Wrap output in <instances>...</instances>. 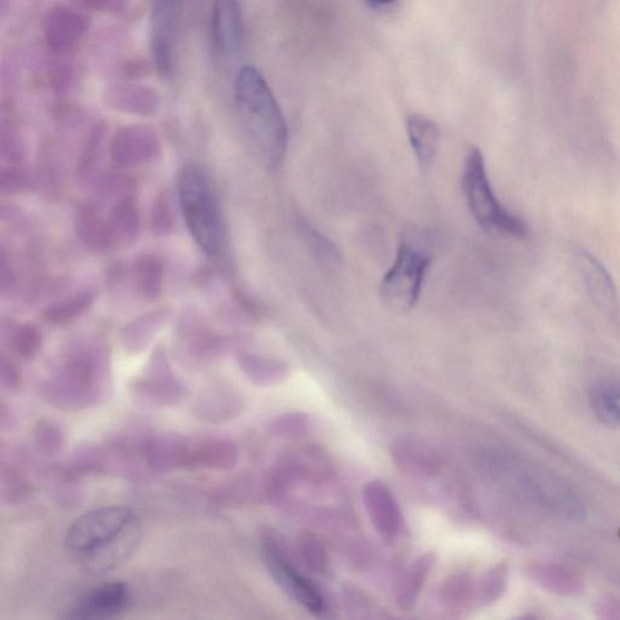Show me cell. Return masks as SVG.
<instances>
[{"label": "cell", "mask_w": 620, "mask_h": 620, "mask_svg": "<svg viewBox=\"0 0 620 620\" xmlns=\"http://www.w3.org/2000/svg\"><path fill=\"white\" fill-rule=\"evenodd\" d=\"M409 140L420 168L429 170L436 157L440 130L436 124L424 116L411 115L406 120Z\"/></svg>", "instance_id": "obj_23"}, {"label": "cell", "mask_w": 620, "mask_h": 620, "mask_svg": "<svg viewBox=\"0 0 620 620\" xmlns=\"http://www.w3.org/2000/svg\"><path fill=\"white\" fill-rule=\"evenodd\" d=\"M240 457L236 441L225 437L193 440L190 470L229 472L237 466Z\"/></svg>", "instance_id": "obj_19"}, {"label": "cell", "mask_w": 620, "mask_h": 620, "mask_svg": "<svg viewBox=\"0 0 620 620\" xmlns=\"http://www.w3.org/2000/svg\"><path fill=\"white\" fill-rule=\"evenodd\" d=\"M159 316H151L146 321L136 322L134 325L126 327L121 335L122 347L131 354L141 353L148 343L157 334L159 325Z\"/></svg>", "instance_id": "obj_34"}, {"label": "cell", "mask_w": 620, "mask_h": 620, "mask_svg": "<svg viewBox=\"0 0 620 620\" xmlns=\"http://www.w3.org/2000/svg\"><path fill=\"white\" fill-rule=\"evenodd\" d=\"M173 206L168 191L161 193L155 203L151 227L158 236H168L174 230Z\"/></svg>", "instance_id": "obj_37"}, {"label": "cell", "mask_w": 620, "mask_h": 620, "mask_svg": "<svg viewBox=\"0 0 620 620\" xmlns=\"http://www.w3.org/2000/svg\"><path fill=\"white\" fill-rule=\"evenodd\" d=\"M78 237L91 249L106 250L115 244L107 220L91 208L80 209L76 218Z\"/></svg>", "instance_id": "obj_27"}, {"label": "cell", "mask_w": 620, "mask_h": 620, "mask_svg": "<svg viewBox=\"0 0 620 620\" xmlns=\"http://www.w3.org/2000/svg\"><path fill=\"white\" fill-rule=\"evenodd\" d=\"M275 466L288 482H292L293 486L296 481L321 484L335 472L333 461L322 447L316 445H301L287 452Z\"/></svg>", "instance_id": "obj_12"}, {"label": "cell", "mask_w": 620, "mask_h": 620, "mask_svg": "<svg viewBox=\"0 0 620 620\" xmlns=\"http://www.w3.org/2000/svg\"><path fill=\"white\" fill-rule=\"evenodd\" d=\"M503 582V570L494 569L484 577L476 590V599L479 603H490L498 599Z\"/></svg>", "instance_id": "obj_38"}, {"label": "cell", "mask_w": 620, "mask_h": 620, "mask_svg": "<svg viewBox=\"0 0 620 620\" xmlns=\"http://www.w3.org/2000/svg\"><path fill=\"white\" fill-rule=\"evenodd\" d=\"M107 224L115 244H131L140 234V213L131 197H124L110 210Z\"/></svg>", "instance_id": "obj_25"}, {"label": "cell", "mask_w": 620, "mask_h": 620, "mask_svg": "<svg viewBox=\"0 0 620 620\" xmlns=\"http://www.w3.org/2000/svg\"><path fill=\"white\" fill-rule=\"evenodd\" d=\"M0 425H2V430L10 429V425H12L10 410L7 409L4 403H2V409H0Z\"/></svg>", "instance_id": "obj_40"}, {"label": "cell", "mask_w": 620, "mask_h": 620, "mask_svg": "<svg viewBox=\"0 0 620 620\" xmlns=\"http://www.w3.org/2000/svg\"><path fill=\"white\" fill-rule=\"evenodd\" d=\"M91 292H80L51 306L45 313V318L52 324H67L85 313L94 303Z\"/></svg>", "instance_id": "obj_31"}, {"label": "cell", "mask_w": 620, "mask_h": 620, "mask_svg": "<svg viewBox=\"0 0 620 620\" xmlns=\"http://www.w3.org/2000/svg\"><path fill=\"white\" fill-rule=\"evenodd\" d=\"M136 518L131 508L112 505L94 509L72 522L65 534V547L78 554L101 547L115 539Z\"/></svg>", "instance_id": "obj_6"}, {"label": "cell", "mask_w": 620, "mask_h": 620, "mask_svg": "<svg viewBox=\"0 0 620 620\" xmlns=\"http://www.w3.org/2000/svg\"><path fill=\"white\" fill-rule=\"evenodd\" d=\"M268 432L278 437L296 439L311 433L313 420L306 413H286L268 423Z\"/></svg>", "instance_id": "obj_33"}, {"label": "cell", "mask_w": 620, "mask_h": 620, "mask_svg": "<svg viewBox=\"0 0 620 620\" xmlns=\"http://www.w3.org/2000/svg\"><path fill=\"white\" fill-rule=\"evenodd\" d=\"M262 551L269 573L284 592L308 612L322 614L326 609V601L321 590L299 573L277 537L266 533L262 540Z\"/></svg>", "instance_id": "obj_7"}, {"label": "cell", "mask_w": 620, "mask_h": 620, "mask_svg": "<svg viewBox=\"0 0 620 620\" xmlns=\"http://www.w3.org/2000/svg\"><path fill=\"white\" fill-rule=\"evenodd\" d=\"M363 503L372 526L383 539L392 540L401 533L404 525L403 512L394 493L384 482L368 481L363 489Z\"/></svg>", "instance_id": "obj_9"}, {"label": "cell", "mask_w": 620, "mask_h": 620, "mask_svg": "<svg viewBox=\"0 0 620 620\" xmlns=\"http://www.w3.org/2000/svg\"><path fill=\"white\" fill-rule=\"evenodd\" d=\"M188 394L186 385L176 377L163 352L151 357L142 375L130 385L134 401L150 407H175Z\"/></svg>", "instance_id": "obj_8"}, {"label": "cell", "mask_w": 620, "mask_h": 620, "mask_svg": "<svg viewBox=\"0 0 620 620\" xmlns=\"http://www.w3.org/2000/svg\"><path fill=\"white\" fill-rule=\"evenodd\" d=\"M436 562L433 553H426L413 561L397 581L395 603L398 609L410 612L416 608L421 592Z\"/></svg>", "instance_id": "obj_22"}, {"label": "cell", "mask_w": 620, "mask_h": 620, "mask_svg": "<svg viewBox=\"0 0 620 620\" xmlns=\"http://www.w3.org/2000/svg\"><path fill=\"white\" fill-rule=\"evenodd\" d=\"M181 0H157L151 18V41L158 71L169 76L174 68L175 38L181 16Z\"/></svg>", "instance_id": "obj_10"}, {"label": "cell", "mask_w": 620, "mask_h": 620, "mask_svg": "<svg viewBox=\"0 0 620 620\" xmlns=\"http://www.w3.org/2000/svg\"><path fill=\"white\" fill-rule=\"evenodd\" d=\"M164 268L155 256H144L134 266V284L136 292L144 298L154 301L161 294Z\"/></svg>", "instance_id": "obj_28"}, {"label": "cell", "mask_w": 620, "mask_h": 620, "mask_svg": "<svg viewBox=\"0 0 620 620\" xmlns=\"http://www.w3.org/2000/svg\"><path fill=\"white\" fill-rule=\"evenodd\" d=\"M390 451L397 470L410 476L432 478L443 466L440 453L420 440L395 439Z\"/></svg>", "instance_id": "obj_15"}, {"label": "cell", "mask_w": 620, "mask_h": 620, "mask_svg": "<svg viewBox=\"0 0 620 620\" xmlns=\"http://www.w3.org/2000/svg\"><path fill=\"white\" fill-rule=\"evenodd\" d=\"M234 100L243 132L254 154L266 168H278L286 154L287 126L268 82L255 67L244 66L239 71Z\"/></svg>", "instance_id": "obj_1"}, {"label": "cell", "mask_w": 620, "mask_h": 620, "mask_svg": "<svg viewBox=\"0 0 620 620\" xmlns=\"http://www.w3.org/2000/svg\"><path fill=\"white\" fill-rule=\"evenodd\" d=\"M431 258L403 244L392 268L381 283V297L391 309L405 313L417 305Z\"/></svg>", "instance_id": "obj_5"}, {"label": "cell", "mask_w": 620, "mask_h": 620, "mask_svg": "<svg viewBox=\"0 0 620 620\" xmlns=\"http://www.w3.org/2000/svg\"><path fill=\"white\" fill-rule=\"evenodd\" d=\"M471 582L465 574H452L440 588V597L449 606H462L471 597Z\"/></svg>", "instance_id": "obj_36"}, {"label": "cell", "mask_w": 620, "mask_h": 620, "mask_svg": "<svg viewBox=\"0 0 620 620\" xmlns=\"http://www.w3.org/2000/svg\"><path fill=\"white\" fill-rule=\"evenodd\" d=\"M581 269L591 301L606 315L616 316L619 311V301L610 272L594 255L589 253L581 255Z\"/></svg>", "instance_id": "obj_20"}, {"label": "cell", "mask_w": 620, "mask_h": 620, "mask_svg": "<svg viewBox=\"0 0 620 620\" xmlns=\"http://www.w3.org/2000/svg\"><path fill=\"white\" fill-rule=\"evenodd\" d=\"M590 404L596 416L606 425H620V382L602 381L592 387Z\"/></svg>", "instance_id": "obj_26"}, {"label": "cell", "mask_w": 620, "mask_h": 620, "mask_svg": "<svg viewBox=\"0 0 620 620\" xmlns=\"http://www.w3.org/2000/svg\"><path fill=\"white\" fill-rule=\"evenodd\" d=\"M298 555L305 567L313 573L325 574L329 569L326 547L313 531L303 530L297 535Z\"/></svg>", "instance_id": "obj_30"}, {"label": "cell", "mask_w": 620, "mask_h": 620, "mask_svg": "<svg viewBox=\"0 0 620 620\" xmlns=\"http://www.w3.org/2000/svg\"><path fill=\"white\" fill-rule=\"evenodd\" d=\"M463 187L471 213L482 229L516 239L528 236L525 220L509 211L495 197L479 148H472L465 158Z\"/></svg>", "instance_id": "obj_4"}, {"label": "cell", "mask_w": 620, "mask_h": 620, "mask_svg": "<svg viewBox=\"0 0 620 620\" xmlns=\"http://www.w3.org/2000/svg\"><path fill=\"white\" fill-rule=\"evenodd\" d=\"M110 376L102 357L94 352H78L67 357L41 384L40 395L49 405L66 412L100 406L110 396Z\"/></svg>", "instance_id": "obj_2"}, {"label": "cell", "mask_w": 620, "mask_h": 620, "mask_svg": "<svg viewBox=\"0 0 620 620\" xmlns=\"http://www.w3.org/2000/svg\"><path fill=\"white\" fill-rule=\"evenodd\" d=\"M215 49L234 55L243 46L244 22L238 0H215L211 19Z\"/></svg>", "instance_id": "obj_18"}, {"label": "cell", "mask_w": 620, "mask_h": 620, "mask_svg": "<svg viewBox=\"0 0 620 620\" xmlns=\"http://www.w3.org/2000/svg\"><path fill=\"white\" fill-rule=\"evenodd\" d=\"M35 489L16 470L3 464L0 472V493L2 502L8 505L26 502L33 494Z\"/></svg>", "instance_id": "obj_32"}, {"label": "cell", "mask_w": 620, "mask_h": 620, "mask_svg": "<svg viewBox=\"0 0 620 620\" xmlns=\"http://www.w3.org/2000/svg\"><path fill=\"white\" fill-rule=\"evenodd\" d=\"M371 6L374 7H390L396 2V0H367Z\"/></svg>", "instance_id": "obj_41"}, {"label": "cell", "mask_w": 620, "mask_h": 620, "mask_svg": "<svg viewBox=\"0 0 620 620\" xmlns=\"http://www.w3.org/2000/svg\"><path fill=\"white\" fill-rule=\"evenodd\" d=\"M243 394L227 387L205 390L191 406L193 416L206 424H223L238 419L245 410Z\"/></svg>", "instance_id": "obj_16"}, {"label": "cell", "mask_w": 620, "mask_h": 620, "mask_svg": "<svg viewBox=\"0 0 620 620\" xmlns=\"http://www.w3.org/2000/svg\"><path fill=\"white\" fill-rule=\"evenodd\" d=\"M13 352L23 361H33L41 348V335L33 325H21L11 339Z\"/></svg>", "instance_id": "obj_35"}, {"label": "cell", "mask_w": 620, "mask_h": 620, "mask_svg": "<svg viewBox=\"0 0 620 620\" xmlns=\"http://www.w3.org/2000/svg\"><path fill=\"white\" fill-rule=\"evenodd\" d=\"M193 440L176 433H160L144 440L148 471L164 474L189 466Z\"/></svg>", "instance_id": "obj_11"}, {"label": "cell", "mask_w": 620, "mask_h": 620, "mask_svg": "<svg viewBox=\"0 0 620 620\" xmlns=\"http://www.w3.org/2000/svg\"><path fill=\"white\" fill-rule=\"evenodd\" d=\"M88 22L72 9L59 8L50 13L46 24L49 47L55 51H68L85 37Z\"/></svg>", "instance_id": "obj_21"}, {"label": "cell", "mask_w": 620, "mask_h": 620, "mask_svg": "<svg viewBox=\"0 0 620 620\" xmlns=\"http://www.w3.org/2000/svg\"><path fill=\"white\" fill-rule=\"evenodd\" d=\"M159 154L157 135L144 127L120 129L110 146V156L120 167H139Z\"/></svg>", "instance_id": "obj_14"}, {"label": "cell", "mask_w": 620, "mask_h": 620, "mask_svg": "<svg viewBox=\"0 0 620 620\" xmlns=\"http://www.w3.org/2000/svg\"><path fill=\"white\" fill-rule=\"evenodd\" d=\"M178 201L191 234L200 249L215 256L223 246V220L208 175L188 164L177 176Z\"/></svg>", "instance_id": "obj_3"}, {"label": "cell", "mask_w": 620, "mask_h": 620, "mask_svg": "<svg viewBox=\"0 0 620 620\" xmlns=\"http://www.w3.org/2000/svg\"><path fill=\"white\" fill-rule=\"evenodd\" d=\"M141 525L135 518L115 539L89 553L81 554L82 562L94 573H105L129 560L141 541Z\"/></svg>", "instance_id": "obj_13"}, {"label": "cell", "mask_w": 620, "mask_h": 620, "mask_svg": "<svg viewBox=\"0 0 620 620\" xmlns=\"http://www.w3.org/2000/svg\"><path fill=\"white\" fill-rule=\"evenodd\" d=\"M0 382L9 393H17L21 387V372L18 365L4 355L0 362Z\"/></svg>", "instance_id": "obj_39"}, {"label": "cell", "mask_w": 620, "mask_h": 620, "mask_svg": "<svg viewBox=\"0 0 620 620\" xmlns=\"http://www.w3.org/2000/svg\"><path fill=\"white\" fill-rule=\"evenodd\" d=\"M130 590L124 582H110L95 588L73 610L75 619H106L126 611Z\"/></svg>", "instance_id": "obj_17"}, {"label": "cell", "mask_w": 620, "mask_h": 620, "mask_svg": "<svg viewBox=\"0 0 620 620\" xmlns=\"http://www.w3.org/2000/svg\"><path fill=\"white\" fill-rule=\"evenodd\" d=\"M237 362L243 374L255 384L256 387H274V385L283 383L288 376L287 365L278 361L240 353L237 357Z\"/></svg>", "instance_id": "obj_24"}, {"label": "cell", "mask_w": 620, "mask_h": 620, "mask_svg": "<svg viewBox=\"0 0 620 620\" xmlns=\"http://www.w3.org/2000/svg\"><path fill=\"white\" fill-rule=\"evenodd\" d=\"M32 444L40 457H57L66 445V434L62 426L50 420H40L32 432Z\"/></svg>", "instance_id": "obj_29"}]
</instances>
